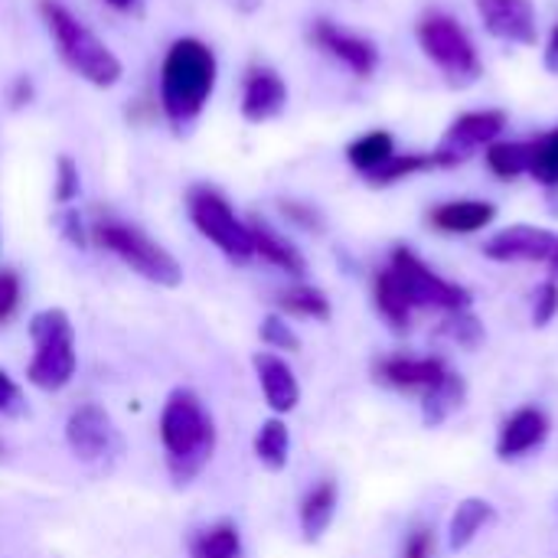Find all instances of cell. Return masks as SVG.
I'll return each mask as SVG.
<instances>
[{"label": "cell", "instance_id": "cell-1", "mask_svg": "<svg viewBox=\"0 0 558 558\" xmlns=\"http://www.w3.org/2000/svg\"><path fill=\"white\" fill-rule=\"evenodd\" d=\"M219 82V59L209 43L180 36L160 62V111L173 128H190L209 105Z\"/></svg>", "mask_w": 558, "mask_h": 558}, {"label": "cell", "instance_id": "cell-2", "mask_svg": "<svg viewBox=\"0 0 558 558\" xmlns=\"http://www.w3.org/2000/svg\"><path fill=\"white\" fill-rule=\"evenodd\" d=\"M160 445L177 484H190L216 454V422L199 392L173 389L160 409Z\"/></svg>", "mask_w": 558, "mask_h": 558}, {"label": "cell", "instance_id": "cell-3", "mask_svg": "<svg viewBox=\"0 0 558 558\" xmlns=\"http://www.w3.org/2000/svg\"><path fill=\"white\" fill-rule=\"evenodd\" d=\"M39 16L62 56V62L88 85L95 88H111L121 82L124 65L121 59L111 52V46L105 39H98L65 3L59 0H39Z\"/></svg>", "mask_w": 558, "mask_h": 558}, {"label": "cell", "instance_id": "cell-4", "mask_svg": "<svg viewBox=\"0 0 558 558\" xmlns=\"http://www.w3.org/2000/svg\"><path fill=\"white\" fill-rule=\"evenodd\" d=\"M29 340H33V356L26 363V383L39 392H62L78 369L75 327L69 314L62 307H46L33 314Z\"/></svg>", "mask_w": 558, "mask_h": 558}, {"label": "cell", "instance_id": "cell-5", "mask_svg": "<svg viewBox=\"0 0 558 558\" xmlns=\"http://www.w3.org/2000/svg\"><path fill=\"white\" fill-rule=\"evenodd\" d=\"M415 39H418V49L425 52V59L435 62V69L445 75V82L451 88H471L481 82L484 59H481L471 33L451 13L425 10L415 23Z\"/></svg>", "mask_w": 558, "mask_h": 558}, {"label": "cell", "instance_id": "cell-6", "mask_svg": "<svg viewBox=\"0 0 558 558\" xmlns=\"http://www.w3.org/2000/svg\"><path fill=\"white\" fill-rule=\"evenodd\" d=\"M389 271V278L396 281V288L402 291V298L409 301V307L418 311H468L471 307V291L445 275H438L415 248L409 245H396L389 252V262L383 265Z\"/></svg>", "mask_w": 558, "mask_h": 558}, {"label": "cell", "instance_id": "cell-7", "mask_svg": "<svg viewBox=\"0 0 558 558\" xmlns=\"http://www.w3.org/2000/svg\"><path fill=\"white\" fill-rule=\"evenodd\" d=\"M92 239L150 284L177 288L183 281V265L160 242H154L144 229H137L131 222L101 219L98 226H92Z\"/></svg>", "mask_w": 558, "mask_h": 558}, {"label": "cell", "instance_id": "cell-8", "mask_svg": "<svg viewBox=\"0 0 558 558\" xmlns=\"http://www.w3.org/2000/svg\"><path fill=\"white\" fill-rule=\"evenodd\" d=\"M186 213H190V222L196 226V232L206 242H213L229 262L245 265V262L255 258L248 222L232 209V203L219 190H213V186H193L186 193Z\"/></svg>", "mask_w": 558, "mask_h": 558}, {"label": "cell", "instance_id": "cell-9", "mask_svg": "<svg viewBox=\"0 0 558 558\" xmlns=\"http://www.w3.org/2000/svg\"><path fill=\"white\" fill-rule=\"evenodd\" d=\"M507 124H510V118L504 108H474V111L458 114L435 147L441 170H454V167L468 163L477 150H487L494 141L504 137Z\"/></svg>", "mask_w": 558, "mask_h": 558}, {"label": "cell", "instance_id": "cell-10", "mask_svg": "<svg viewBox=\"0 0 558 558\" xmlns=\"http://www.w3.org/2000/svg\"><path fill=\"white\" fill-rule=\"evenodd\" d=\"M556 242L558 232H553V229L517 222V226L494 232L481 252H484V258H490L497 265H546Z\"/></svg>", "mask_w": 558, "mask_h": 558}, {"label": "cell", "instance_id": "cell-11", "mask_svg": "<svg viewBox=\"0 0 558 558\" xmlns=\"http://www.w3.org/2000/svg\"><path fill=\"white\" fill-rule=\"evenodd\" d=\"M451 373V366L441 356H412V353H389L383 360L373 363V379L386 389L405 392V396H425L428 389H435L445 376Z\"/></svg>", "mask_w": 558, "mask_h": 558}, {"label": "cell", "instance_id": "cell-12", "mask_svg": "<svg viewBox=\"0 0 558 558\" xmlns=\"http://www.w3.org/2000/svg\"><path fill=\"white\" fill-rule=\"evenodd\" d=\"M65 445L85 464L105 461L118 448V432H114L111 415L95 402H85V405L72 409V415L65 422Z\"/></svg>", "mask_w": 558, "mask_h": 558}, {"label": "cell", "instance_id": "cell-13", "mask_svg": "<svg viewBox=\"0 0 558 558\" xmlns=\"http://www.w3.org/2000/svg\"><path fill=\"white\" fill-rule=\"evenodd\" d=\"M311 43L320 52L333 56L340 65H347L356 78H369L379 69L376 43L360 36V33H353V29H347V26H340V23H333V20H317L311 26Z\"/></svg>", "mask_w": 558, "mask_h": 558}, {"label": "cell", "instance_id": "cell-14", "mask_svg": "<svg viewBox=\"0 0 558 558\" xmlns=\"http://www.w3.org/2000/svg\"><path fill=\"white\" fill-rule=\"evenodd\" d=\"M484 29L500 43L536 46L539 39V16L533 0H474Z\"/></svg>", "mask_w": 558, "mask_h": 558}, {"label": "cell", "instance_id": "cell-15", "mask_svg": "<svg viewBox=\"0 0 558 558\" xmlns=\"http://www.w3.org/2000/svg\"><path fill=\"white\" fill-rule=\"evenodd\" d=\"M239 108H242V118H245L248 124L275 121V118L288 108V85H284L281 72L271 69V65L255 62V65L245 72Z\"/></svg>", "mask_w": 558, "mask_h": 558}, {"label": "cell", "instance_id": "cell-16", "mask_svg": "<svg viewBox=\"0 0 558 558\" xmlns=\"http://www.w3.org/2000/svg\"><path fill=\"white\" fill-rule=\"evenodd\" d=\"M553 435V422L539 405H523L513 415L504 418L497 432V458L500 461H520L533 451H539Z\"/></svg>", "mask_w": 558, "mask_h": 558}, {"label": "cell", "instance_id": "cell-17", "mask_svg": "<svg viewBox=\"0 0 558 558\" xmlns=\"http://www.w3.org/2000/svg\"><path fill=\"white\" fill-rule=\"evenodd\" d=\"M252 369H255V379H258V389L265 396V405L284 418L291 415L298 405H301V383L291 369V363L281 356V353H271V350H262L252 356Z\"/></svg>", "mask_w": 558, "mask_h": 558}, {"label": "cell", "instance_id": "cell-18", "mask_svg": "<svg viewBox=\"0 0 558 558\" xmlns=\"http://www.w3.org/2000/svg\"><path fill=\"white\" fill-rule=\"evenodd\" d=\"M497 206L490 199H445L428 209L425 222L441 235H477L494 226Z\"/></svg>", "mask_w": 558, "mask_h": 558}, {"label": "cell", "instance_id": "cell-19", "mask_svg": "<svg viewBox=\"0 0 558 558\" xmlns=\"http://www.w3.org/2000/svg\"><path fill=\"white\" fill-rule=\"evenodd\" d=\"M248 229H252V248H255V258L268 262L271 268H278V271H284V275L298 278V281L307 275V262H304L301 248H298L291 239H284V235H281L278 229H271L265 219H252V222H248Z\"/></svg>", "mask_w": 558, "mask_h": 558}, {"label": "cell", "instance_id": "cell-20", "mask_svg": "<svg viewBox=\"0 0 558 558\" xmlns=\"http://www.w3.org/2000/svg\"><path fill=\"white\" fill-rule=\"evenodd\" d=\"M337 507H340V487H337V481H327V477L317 481L304 494V500L298 507L301 536L307 543H320L327 536V530L333 526V520H337Z\"/></svg>", "mask_w": 558, "mask_h": 558}, {"label": "cell", "instance_id": "cell-21", "mask_svg": "<svg viewBox=\"0 0 558 558\" xmlns=\"http://www.w3.org/2000/svg\"><path fill=\"white\" fill-rule=\"evenodd\" d=\"M494 523H497V507L490 500H484V497H464L454 507L451 520H448V549L451 553H464Z\"/></svg>", "mask_w": 558, "mask_h": 558}, {"label": "cell", "instance_id": "cell-22", "mask_svg": "<svg viewBox=\"0 0 558 558\" xmlns=\"http://www.w3.org/2000/svg\"><path fill=\"white\" fill-rule=\"evenodd\" d=\"M530 167H526V177H533L546 199H549V209L558 216V124L530 137Z\"/></svg>", "mask_w": 558, "mask_h": 558}, {"label": "cell", "instance_id": "cell-23", "mask_svg": "<svg viewBox=\"0 0 558 558\" xmlns=\"http://www.w3.org/2000/svg\"><path fill=\"white\" fill-rule=\"evenodd\" d=\"M464 399H468V383H464L461 373L451 369L435 389H428V392L422 396V422H425L428 428L445 425L454 412L464 409Z\"/></svg>", "mask_w": 558, "mask_h": 558}, {"label": "cell", "instance_id": "cell-24", "mask_svg": "<svg viewBox=\"0 0 558 558\" xmlns=\"http://www.w3.org/2000/svg\"><path fill=\"white\" fill-rule=\"evenodd\" d=\"M432 170H441V160H438L435 150H405V154L396 150L376 173L366 177V183L376 186V190H386V186H396L402 180H412V177L432 173Z\"/></svg>", "mask_w": 558, "mask_h": 558}, {"label": "cell", "instance_id": "cell-25", "mask_svg": "<svg viewBox=\"0 0 558 558\" xmlns=\"http://www.w3.org/2000/svg\"><path fill=\"white\" fill-rule=\"evenodd\" d=\"M252 451H255V458H258V464L265 471H271V474L284 471L288 461H291V428H288V422L278 418V415L262 422L258 432H255Z\"/></svg>", "mask_w": 558, "mask_h": 558}, {"label": "cell", "instance_id": "cell-26", "mask_svg": "<svg viewBox=\"0 0 558 558\" xmlns=\"http://www.w3.org/2000/svg\"><path fill=\"white\" fill-rule=\"evenodd\" d=\"M392 154H396V137L389 131H383V128H373V131H366V134H360L356 141L347 144V160L363 180L369 173H376Z\"/></svg>", "mask_w": 558, "mask_h": 558}, {"label": "cell", "instance_id": "cell-27", "mask_svg": "<svg viewBox=\"0 0 558 558\" xmlns=\"http://www.w3.org/2000/svg\"><path fill=\"white\" fill-rule=\"evenodd\" d=\"M242 533L232 520H219L206 530H199L190 543V558H242Z\"/></svg>", "mask_w": 558, "mask_h": 558}, {"label": "cell", "instance_id": "cell-28", "mask_svg": "<svg viewBox=\"0 0 558 558\" xmlns=\"http://www.w3.org/2000/svg\"><path fill=\"white\" fill-rule=\"evenodd\" d=\"M278 311L284 317H301V320H330L333 314L330 298L307 281H294L291 288H284L278 294Z\"/></svg>", "mask_w": 558, "mask_h": 558}, {"label": "cell", "instance_id": "cell-29", "mask_svg": "<svg viewBox=\"0 0 558 558\" xmlns=\"http://www.w3.org/2000/svg\"><path fill=\"white\" fill-rule=\"evenodd\" d=\"M373 304H376L379 317H383L396 333H405V330L412 327L415 311L409 307V301L402 298V291L396 288V281L389 278L386 268H379L376 278H373Z\"/></svg>", "mask_w": 558, "mask_h": 558}, {"label": "cell", "instance_id": "cell-30", "mask_svg": "<svg viewBox=\"0 0 558 558\" xmlns=\"http://www.w3.org/2000/svg\"><path fill=\"white\" fill-rule=\"evenodd\" d=\"M484 163L497 180H507V183L520 180V177H526V167H530V144L500 137L484 150Z\"/></svg>", "mask_w": 558, "mask_h": 558}, {"label": "cell", "instance_id": "cell-31", "mask_svg": "<svg viewBox=\"0 0 558 558\" xmlns=\"http://www.w3.org/2000/svg\"><path fill=\"white\" fill-rule=\"evenodd\" d=\"M258 337L271 353H298L301 350V337L294 333V327L288 324L284 314H268L258 327Z\"/></svg>", "mask_w": 558, "mask_h": 558}, {"label": "cell", "instance_id": "cell-32", "mask_svg": "<svg viewBox=\"0 0 558 558\" xmlns=\"http://www.w3.org/2000/svg\"><path fill=\"white\" fill-rule=\"evenodd\" d=\"M441 333H445V337H451L454 343H461V347L474 350V347L484 340V324L477 320V314H474L471 307H468V311H451V314H445Z\"/></svg>", "mask_w": 558, "mask_h": 558}, {"label": "cell", "instance_id": "cell-33", "mask_svg": "<svg viewBox=\"0 0 558 558\" xmlns=\"http://www.w3.org/2000/svg\"><path fill=\"white\" fill-rule=\"evenodd\" d=\"M23 304V281L13 268H0V327L16 317Z\"/></svg>", "mask_w": 558, "mask_h": 558}, {"label": "cell", "instance_id": "cell-34", "mask_svg": "<svg viewBox=\"0 0 558 558\" xmlns=\"http://www.w3.org/2000/svg\"><path fill=\"white\" fill-rule=\"evenodd\" d=\"M78 190H82V180H78V167L69 154L59 157L56 163V203L59 206H69L78 199Z\"/></svg>", "mask_w": 558, "mask_h": 558}, {"label": "cell", "instance_id": "cell-35", "mask_svg": "<svg viewBox=\"0 0 558 558\" xmlns=\"http://www.w3.org/2000/svg\"><path fill=\"white\" fill-rule=\"evenodd\" d=\"M558 317V281L546 278L533 294V327H549Z\"/></svg>", "mask_w": 558, "mask_h": 558}, {"label": "cell", "instance_id": "cell-36", "mask_svg": "<svg viewBox=\"0 0 558 558\" xmlns=\"http://www.w3.org/2000/svg\"><path fill=\"white\" fill-rule=\"evenodd\" d=\"M23 389L16 386V379L0 369V415H20L23 412Z\"/></svg>", "mask_w": 558, "mask_h": 558}, {"label": "cell", "instance_id": "cell-37", "mask_svg": "<svg viewBox=\"0 0 558 558\" xmlns=\"http://www.w3.org/2000/svg\"><path fill=\"white\" fill-rule=\"evenodd\" d=\"M59 229H62V235H65L72 245H78V248H85L88 239H92V229H85L78 209H72V206H65V213H62V219H59Z\"/></svg>", "mask_w": 558, "mask_h": 558}, {"label": "cell", "instance_id": "cell-38", "mask_svg": "<svg viewBox=\"0 0 558 558\" xmlns=\"http://www.w3.org/2000/svg\"><path fill=\"white\" fill-rule=\"evenodd\" d=\"M402 558H435V533L432 530H412L405 539Z\"/></svg>", "mask_w": 558, "mask_h": 558}, {"label": "cell", "instance_id": "cell-39", "mask_svg": "<svg viewBox=\"0 0 558 558\" xmlns=\"http://www.w3.org/2000/svg\"><path fill=\"white\" fill-rule=\"evenodd\" d=\"M284 209V216L291 219V222H298V226H304V229H311V232H320V213L314 209V206H304V203H284L281 206Z\"/></svg>", "mask_w": 558, "mask_h": 558}, {"label": "cell", "instance_id": "cell-40", "mask_svg": "<svg viewBox=\"0 0 558 558\" xmlns=\"http://www.w3.org/2000/svg\"><path fill=\"white\" fill-rule=\"evenodd\" d=\"M543 65H546V72L558 75V23L553 26L549 39H546V49H543Z\"/></svg>", "mask_w": 558, "mask_h": 558}, {"label": "cell", "instance_id": "cell-41", "mask_svg": "<svg viewBox=\"0 0 558 558\" xmlns=\"http://www.w3.org/2000/svg\"><path fill=\"white\" fill-rule=\"evenodd\" d=\"M111 10L118 13H128V16H141L144 13V0H105Z\"/></svg>", "mask_w": 558, "mask_h": 558}, {"label": "cell", "instance_id": "cell-42", "mask_svg": "<svg viewBox=\"0 0 558 558\" xmlns=\"http://www.w3.org/2000/svg\"><path fill=\"white\" fill-rule=\"evenodd\" d=\"M29 95H33V88H29V78H16V88H13V108L26 105V101H29Z\"/></svg>", "mask_w": 558, "mask_h": 558}, {"label": "cell", "instance_id": "cell-43", "mask_svg": "<svg viewBox=\"0 0 558 558\" xmlns=\"http://www.w3.org/2000/svg\"><path fill=\"white\" fill-rule=\"evenodd\" d=\"M546 268H549V278L558 281V242L556 248H553V255H549V262H546Z\"/></svg>", "mask_w": 558, "mask_h": 558}, {"label": "cell", "instance_id": "cell-44", "mask_svg": "<svg viewBox=\"0 0 558 558\" xmlns=\"http://www.w3.org/2000/svg\"><path fill=\"white\" fill-rule=\"evenodd\" d=\"M0 458H3V445H0Z\"/></svg>", "mask_w": 558, "mask_h": 558}]
</instances>
